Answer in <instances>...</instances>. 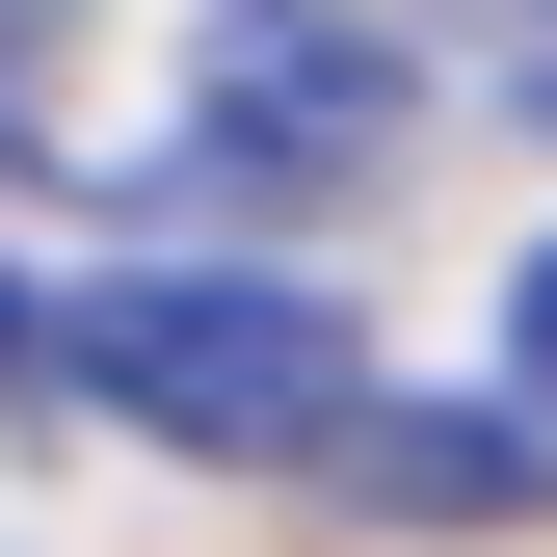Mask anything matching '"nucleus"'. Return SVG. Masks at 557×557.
<instances>
[{
	"label": "nucleus",
	"instance_id": "1",
	"mask_svg": "<svg viewBox=\"0 0 557 557\" xmlns=\"http://www.w3.org/2000/svg\"><path fill=\"white\" fill-rule=\"evenodd\" d=\"M53 372H81V398H133L160 451H265V478L372 425V398H345V319H319V293H213V265L81 293V319H53Z\"/></svg>",
	"mask_w": 557,
	"mask_h": 557
},
{
	"label": "nucleus",
	"instance_id": "2",
	"mask_svg": "<svg viewBox=\"0 0 557 557\" xmlns=\"http://www.w3.org/2000/svg\"><path fill=\"white\" fill-rule=\"evenodd\" d=\"M186 133H213L239 186H372L398 160V0H213Z\"/></svg>",
	"mask_w": 557,
	"mask_h": 557
},
{
	"label": "nucleus",
	"instance_id": "3",
	"mask_svg": "<svg viewBox=\"0 0 557 557\" xmlns=\"http://www.w3.org/2000/svg\"><path fill=\"white\" fill-rule=\"evenodd\" d=\"M345 478H372V505H531L557 425H531V398H505V425H345Z\"/></svg>",
	"mask_w": 557,
	"mask_h": 557
},
{
	"label": "nucleus",
	"instance_id": "4",
	"mask_svg": "<svg viewBox=\"0 0 557 557\" xmlns=\"http://www.w3.org/2000/svg\"><path fill=\"white\" fill-rule=\"evenodd\" d=\"M505 372H531V425H557V239H531V293H505Z\"/></svg>",
	"mask_w": 557,
	"mask_h": 557
},
{
	"label": "nucleus",
	"instance_id": "5",
	"mask_svg": "<svg viewBox=\"0 0 557 557\" xmlns=\"http://www.w3.org/2000/svg\"><path fill=\"white\" fill-rule=\"evenodd\" d=\"M27 27H53V0H0V107H27Z\"/></svg>",
	"mask_w": 557,
	"mask_h": 557
},
{
	"label": "nucleus",
	"instance_id": "6",
	"mask_svg": "<svg viewBox=\"0 0 557 557\" xmlns=\"http://www.w3.org/2000/svg\"><path fill=\"white\" fill-rule=\"evenodd\" d=\"M531 107H557V0H531Z\"/></svg>",
	"mask_w": 557,
	"mask_h": 557
}]
</instances>
